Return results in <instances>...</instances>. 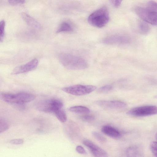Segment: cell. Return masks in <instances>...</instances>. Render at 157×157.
Segmentation results:
<instances>
[{
  "label": "cell",
  "mask_w": 157,
  "mask_h": 157,
  "mask_svg": "<svg viewBox=\"0 0 157 157\" xmlns=\"http://www.w3.org/2000/svg\"><path fill=\"white\" fill-rule=\"evenodd\" d=\"M59 59L62 64L68 69L82 70L88 67V64L84 59L71 54L62 53L59 55Z\"/></svg>",
  "instance_id": "cell-1"
},
{
  "label": "cell",
  "mask_w": 157,
  "mask_h": 157,
  "mask_svg": "<svg viewBox=\"0 0 157 157\" xmlns=\"http://www.w3.org/2000/svg\"><path fill=\"white\" fill-rule=\"evenodd\" d=\"M1 99L4 101L15 105L20 109H23L25 103L33 100L35 96L27 92H20L16 94L2 93L1 94Z\"/></svg>",
  "instance_id": "cell-2"
},
{
  "label": "cell",
  "mask_w": 157,
  "mask_h": 157,
  "mask_svg": "<svg viewBox=\"0 0 157 157\" xmlns=\"http://www.w3.org/2000/svg\"><path fill=\"white\" fill-rule=\"evenodd\" d=\"M109 20L108 10L103 6L93 12L89 16L88 21L92 25L98 28L104 26Z\"/></svg>",
  "instance_id": "cell-3"
},
{
  "label": "cell",
  "mask_w": 157,
  "mask_h": 157,
  "mask_svg": "<svg viewBox=\"0 0 157 157\" xmlns=\"http://www.w3.org/2000/svg\"><path fill=\"white\" fill-rule=\"evenodd\" d=\"M63 106L62 102L59 100L55 99L41 100L36 104V107L39 110L54 113L62 109Z\"/></svg>",
  "instance_id": "cell-4"
},
{
  "label": "cell",
  "mask_w": 157,
  "mask_h": 157,
  "mask_svg": "<svg viewBox=\"0 0 157 157\" xmlns=\"http://www.w3.org/2000/svg\"><path fill=\"white\" fill-rule=\"evenodd\" d=\"M96 88V86L94 85L79 84L63 87L61 90L69 94L75 96H82L91 93Z\"/></svg>",
  "instance_id": "cell-5"
},
{
  "label": "cell",
  "mask_w": 157,
  "mask_h": 157,
  "mask_svg": "<svg viewBox=\"0 0 157 157\" xmlns=\"http://www.w3.org/2000/svg\"><path fill=\"white\" fill-rule=\"evenodd\" d=\"M135 11L137 16L143 21L152 25H157V13L140 7H136Z\"/></svg>",
  "instance_id": "cell-6"
},
{
  "label": "cell",
  "mask_w": 157,
  "mask_h": 157,
  "mask_svg": "<svg viewBox=\"0 0 157 157\" xmlns=\"http://www.w3.org/2000/svg\"><path fill=\"white\" fill-rule=\"evenodd\" d=\"M128 115L136 117H144L157 114V106L147 105L135 107L127 113Z\"/></svg>",
  "instance_id": "cell-7"
},
{
  "label": "cell",
  "mask_w": 157,
  "mask_h": 157,
  "mask_svg": "<svg viewBox=\"0 0 157 157\" xmlns=\"http://www.w3.org/2000/svg\"><path fill=\"white\" fill-rule=\"evenodd\" d=\"M131 42L129 36L121 34L111 35L105 37L102 40L103 44L109 45L127 44Z\"/></svg>",
  "instance_id": "cell-8"
},
{
  "label": "cell",
  "mask_w": 157,
  "mask_h": 157,
  "mask_svg": "<svg viewBox=\"0 0 157 157\" xmlns=\"http://www.w3.org/2000/svg\"><path fill=\"white\" fill-rule=\"evenodd\" d=\"M96 103L103 108L112 109H123L127 106L125 103L119 101L98 100Z\"/></svg>",
  "instance_id": "cell-9"
},
{
  "label": "cell",
  "mask_w": 157,
  "mask_h": 157,
  "mask_svg": "<svg viewBox=\"0 0 157 157\" xmlns=\"http://www.w3.org/2000/svg\"><path fill=\"white\" fill-rule=\"evenodd\" d=\"M38 64V60L36 59H34L25 64L15 68L12 71L11 74L16 75L31 71L35 68Z\"/></svg>",
  "instance_id": "cell-10"
},
{
  "label": "cell",
  "mask_w": 157,
  "mask_h": 157,
  "mask_svg": "<svg viewBox=\"0 0 157 157\" xmlns=\"http://www.w3.org/2000/svg\"><path fill=\"white\" fill-rule=\"evenodd\" d=\"M83 143L90 149L94 157H108V154L105 151L91 141L86 140L84 141Z\"/></svg>",
  "instance_id": "cell-11"
},
{
  "label": "cell",
  "mask_w": 157,
  "mask_h": 157,
  "mask_svg": "<svg viewBox=\"0 0 157 157\" xmlns=\"http://www.w3.org/2000/svg\"><path fill=\"white\" fill-rule=\"evenodd\" d=\"M21 16L23 19L29 26L37 29H41L42 27L40 23L29 14L22 12Z\"/></svg>",
  "instance_id": "cell-12"
},
{
  "label": "cell",
  "mask_w": 157,
  "mask_h": 157,
  "mask_svg": "<svg viewBox=\"0 0 157 157\" xmlns=\"http://www.w3.org/2000/svg\"><path fill=\"white\" fill-rule=\"evenodd\" d=\"M101 131L105 134L112 138H119L121 135V133L118 130L109 125L103 126L101 128Z\"/></svg>",
  "instance_id": "cell-13"
},
{
  "label": "cell",
  "mask_w": 157,
  "mask_h": 157,
  "mask_svg": "<svg viewBox=\"0 0 157 157\" xmlns=\"http://www.w3.org/2000/svg\"><path fill=\"white\" fill-rule=\"evenodd\" d=\"M68 110L71 112L77 113L87 114L90 112L89 109L82 106H75L70 107Z\"/></svg>",
  "instance_id": "cell-14"
},
{
  "label": "cell",
  "mask_w": 157,
  "mask_h": 157,
  "mask_svg": "<svg viewBox=\"0 0 157 157\" xmlns=\"http://www.w3.org/2000/svg\"><path fill=\"white\" fill-rule=\"evenodd\" d=\"M139 148L136 146H132L128 147L126 151L127 157H138L140 155Z\"/></svg>",
  "instance_id": "cell-15"
},
{
  "label": "cell",
  "mask_w": 157,
  "mask_h": 157,
  "mask_svg": "<svg viewBox=\"0 0 157 157\" xmlns=\"http://www.w3.org/2000/svg\"><path fill=\"white\" fill-rule=\"evenodd\" d=\"M73 28L68 22L64 21L62 22L57 29L56 32L60 33L63 32H68L72 31Z\"/></svg>",
  "instance_id": "cell-16"
},
{
  "label": "cell",
  "mask_w": 157,
  "mask_h": 157,
  "mask_svg": "<svg viewBox=\"0 0 157 157\" xmlns=\"http://www.w3.org/2000/svg\"><path fill=\"white\" fill-rule=\"evenodd\" d=\"M138 28L140 33L143 34H147L150 30L149 25L144 21H140L139 22Z\"/></svg>",
  "instance_id": "cell-17"
},
{
  "label": "cell",
  "mask_w": 157,
  "mask_h": 157,
  "mask_svg": "<svg viewBox=\"0 0 157 157\" xmlns=\"http://www.w3.org/2000/svg\"><path fill=\"white\" fill-rule=\"evenodd\" d=\"M55 114L57 119L61 122H64L67 121L66 115L62 109L59 110Z\"/></svg>",
  "instance_id": "cell-18"
},
{
  "label": "cell",
  "mask_w": 157,
  "mask_h": 157,
  "mask_svg": "<svg viewBox=\"0 0 157 157\" xmlns=\"http://www.w3.org/2000/svg\"><path fill=\"white\" fill-rule=\"evenodd\" d=\"M146 8L151 11L157 13V2L153 1H148L146 4Z\"/></svg>",
  "instance_id": "cell-19"
},
{
  "label": "cell",
  "mask_w": 157,
  "mask_h": 157,
  "mask_svg": "<svg viewBox=\"0 0 157 157\" xmlns=\"http://www.w3.org/2000/svg\"><path fill=\"white\" fill-rule=\"evenodd\" d=\"M9 128V125L7 121L3 118L0 119V133L3 132Z\"/></svg>",
  "instance_id": "cell-20"
},
{
  "label": "cell",
  "mask_w": 157,
  "mask_h": 157,
  "mask_svg": "<svg viewBox=\"0 0 157 157\" xmlns=\"http://www.w3.org/2000/svg\"><path fill=\"white\" fill-rule=\"evenodd\" d=\"M5 22L3 20H2L0 22V40L3 41L5 35Z\"/></svg>",
  "instance_id": "cell-21"
},
{
  "label": "cell",
  "mask_w": 157,
  "mask_h": 157,
  "mask_svg": "<svg viewBox=\"0 0 157 157\" xmlns=\"http://www.w3.org/2000/svg\"><path fill=\"white\" fill-rule=\"evenodd\" d=\"M113 89L112 86L107 85L101 87L98 90V92L99 93H105Z\"/></svg>",
  "instance_id": "cell-22"
},
{
  "label": "cell",
  "mask_w": 157,
  "mask_h": 157,
  "mask_svg": "<svg viewBox=\"0 0 157 157\" xmlns=\"http://www.w3.org/2000/svg\"><path fill=\"white\" fill-rule=\"evenodd\" d=\"M92 134L94 137L99 141L101 142H105L106 139L103 136L96 132H94Z\"/></svg>",
  "instance_id": "cell-23"
},
{
  "label": "cell",
  "mask_w": 157,
  "mask_h": 157,
  "mask_svg": "<svg viewBox=\"0 0 157 157\" xmlns=\"http://www.w3.org/2000/svg\"><path fill=\"white\" fill-rule=\"evenodd\" d=\"M80 118L82 120L86 121H93L94 119V116L88 114L82 116H81Z\"/></svg>",
  "instance_id": "cell-24"
},
{
  "label": "cell",
  "mask_w": 157,
  "mask_h": 157,
  "mask_svg": "<svg viewBox=\"0 0 157 157\" xmlns=\"http://www.w3.org/2000/svg\"><path fill=\"white\" fill-rule=\"evenodd\" d=\"M9 3L13 6H17L22 5L25 2V0H9Z\"/></svg>",
  "instance_id": "cell-25"
},
{
  "label": "cell",
  "mask_w": 157,
  "mask_h": 157,
  "mask_svg": "<svg viewBox=\"0 0 157 157\" xmlns=\"http://www.w3.org/2000/svg\"><path fill=\"white\" fill-rule=\"evenodd\" d=\"M24 140L21 139H17L11 140L10 142L14 144H22L24 143Z\"/></svg>",
  "instance_id": "cell-26"
},
{
  "label": "cell",
  "mask_w": 157,
  "mask_h": 157,
  "mask_svg": "<svg viewBox=\"0 0 157 157\" xmlns=\"http://www.w3.org/2000/svg\"><path fill=\"white\" fill-rule=\"evenodd\" d=\"M76 151L79 153L82 154H85L86 152L84 148L81 146H77L76 148Z\"/></svg>",
  "instance_id": "cell-27"
},
{
  "label": "cell",
  "mask_w": 157,
  "mask_h": 157,
  "mask_svg": "<svg viewBox=\"0 0 157 157\" xmlns=\"http://www.w3.org/2000/svg\"><path fill=\"white\" fill-rule=\"evenodd\" d=\"M110 1L113 5L116 8L119 7L121 5L122 2V1L120 0H111Z\"/></svg>",
  "instance_id": "cell-28"
},
{
  "label": "cell",
  "mask_w": 157,
  "mask_h": 157,
  "mask_svg": "<svg viewBox=\"0 0 157 157\" xmlns=\"http://www.w3.org/2000/svg\"><path fill=\"white\" fill-rule=\"evenodd\" d=\"M150 147L151 150L157 151V142H152L151 144Z\"/></svg>",
  "instance_id": "cell-29"
},
{
  "label": "cell",
  "mask_w": 157,
  "mask_h": 157,
  "mask_svg": "<svg viewBox=\"0 0 157 157\" xmlns=\"http://www.w3.org/2000/svg\"><path fill=\"white\" fill-rule=\"evenodd\" d=\"M151 150L155 157H157V151L153 150Z\"/></svg>",
  "instance_id": "cell-30"
},
{
  "label": "cell",
  "mask_w": 157,
  "mask_h": 157,
  "mask_svg": "<svg viewBox=\"0 0 157 157\" xmlns=\"http://www.w3.org/2000/svg\"><path fill=\"white\" fill-rule=\"evenodd\" d=\"M155 137H156V140H157V132L156 133V134H155Z\"/></svg>",
  "instance_id": "cell-31"
}]
</instances>
